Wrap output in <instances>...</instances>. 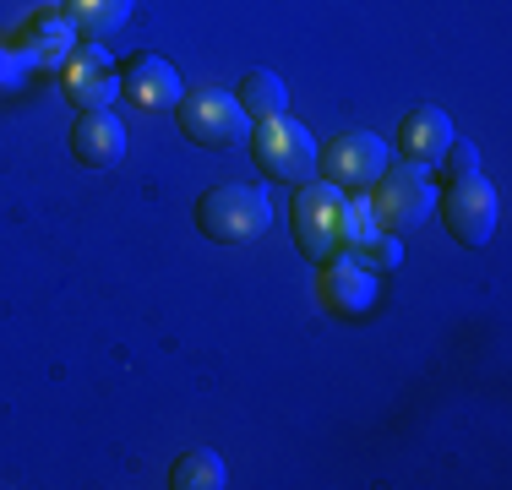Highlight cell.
Returning <instances> with one entry per match:
<instances>
[{"mask_svg": "<svg viewBox=\"0 0 512 490\" xmlns=\"http://www.w3.org/2000/svg\"><path fill=\"white\" fill-rule=\"evenodd\" d=\"M496 218H502V202H496V186L480 175V169H474V175L447 180V191H442V224H447V235H453L458 245H469V251L491 245Z\"/></svg>", "mask_w": 512, "mask_h": 490, "instance_id": "8992f818", "label": "cell"}, {"mask_svg": "<svg viewBox=\"0 0 512 490\" xmlns=\"http://www.w3.org/2000/svg\"><path fill=\"white\" fill-rule=\"evenodd\" d=\"M17 77H22V55H11V49L0 44V88H11Z\"/></svg>", "mask_w": 512, "mask_h": 490, "instance_id": "ac0fdd59", "label": "cell"}, {"mask_svg": "<svg viewBox=\"0 0 512 490\" xmlns=\"http://www.w3.org/2000/svg\"><path fill=\"white\" fill-rule=\"evenodd\" d=\"M436 169H447V180L474 175V169H480V153H474V142H458V137H453V147L442 153V164H436Z\"/></svg>", "mask_w": 512, "mask_h": 490, "instance_id": "e0dca14e", "label": "cell"}, {"mask_svg": "<svg viewBox=\"0 0 512 490\" xmlns=\"http://www.w3.org/2000/svg\"><path fill=\"white\" fill-rule=\"evenodd\" d=\"M322 305H333L338 316L371 311V305H376V273H365L360 262H349V256L327 262V273H322Z\"/></svg>", "mask_w": 512, "mask_h": 490, "instance_id": "7c38bea8", "label": "cell"}, {"mask_svg": "<svg viewBox=\"0 0 512 490\" xmlns=\"http://www.w3.org/2000/svg\"><path fill=\"white\" fill-rule=\"evenodd\" d=\"M71 22H33V60L39 66H60V60H71Z\"/></svg>", "mask_w": 512, "mask_h": 490, "instance_id": "2e32d148", "label": "cell"}, {"mask_svg": "<svg viewBox=\"0 0 512 490\" xmlns=\"http://www.w3.org/2000/svg\"><path fill=\"white\" fill-rule=\"evenodd\" d=\"M398 147H404L409 164L436 169V164H442V153L453 147V120H447V109H436V104L409 109L404 126H398Z\"/></svg>", "mask_w": 512, "mask_h": 490, "instance_id": "8fae6325", "label": "cell"}, {"mask_svg": "<svg viewBox=\"0 0 512 490\" xmlns=\"http://www.w3.org/2000/svg\"><path fill=\"white\" fill-rule=\"evenodd\" d=\"M175 115H180V137L197 147H235L251 137V115L224 88H191L175 104Z\"/></svg>", "mask_w": 512, "mask_h": 490, "instance_id": "5b68a950", "label": "cell"}, {"mask_svg": "<svg viewBox=\"0 0 512 490\" xmlns=\"http://www.w3.org/2000/svg\"><path fill=\"white\" fill-rule=\"evenodd\" d=\"M235 98H240V109L251 115V126L256 120H273V115H289V88L273 77V71H246Z\"/></svg>", "mask_w": 512, "mask_h": 490, "instance_id": "4fadbf2b", "label": "cell"}, {"mask_svg": "<svg viewBox=\"0 0 512 490\" xmlns=\"http://www.w3.org/2000/svg\"><path fill=\"white\" fill-rule=\"evenodd\" d=\"M169 485H175V490H224L229 485V469H224V458H218V452L191 447V452H180V458H175Z\"/></svg>", "mask_w": 512, "mask_h": 490, "instance_id": "5bb4252c", "label": "cell"}, {"mask_svg": "<svg viewBox=\"0 0 512 490\" xmlns=\"http://www.w3.org/2000/svg\"><path fill=\"white\" fill-rule=\"evenodd\" d=\"M273 224V202L256 186H213L197 196V229L218 245H251Z\"/></svg>", "mask_w": 512, "mask_h": 490, "instance_id": "7a4b0ae2", "label": "cell"}, {"mask_svg": "<svg viewBox=\"0 0 512 490\" xmlns=\"http://www.w3.org/2000/svg\"><path fill=\"white\" fill-rule=\"evenodd\" d=\"M131 6L137 0H66V22L77 33H88V39H104V33H115L131 17Z\"/></svg>", "mask_w": 512, "mask_h": 490, "instance_id": "9a60e30c", "label": "cell"}, {"mask_svg": "<svg viewBox=\"0 0 512 490\" xmlns=\"http://www.w3.org/2000/svg\"><path fill=\"white\" fill-rule=\"evenodd\" d=\"M371 213L382 235H414L436 213V186L420 175V164H387L371 186Z\"/></svg>", "mask_w": 512, "mask_h": 490, "instance_id": "3957f363", "label": "cell"}, {"mask_svg": "<svg viewBox=\"0 0 512 490\" xmlns=\"http://www.w3.org/2000/svg\"><path fill=\"white\" fill-rule=\"evenodd\" d=\"M120 93V77L109 71V55L99 44L88 49H71L66 60V98L77 109H109V98Z\"/></svg>", "mask_w": 512, "mask_h": 490, "instance_id": "30bf717a", "label": "cell"}, {"mask_svg": "<svg viewBox=\"0 0 512 490\" xmlns=\"http://www.w3.org/2000/svg\"><path fill=\"white\" fill-rule=\"evenodd\" d=\"M387 164H393V153H387V142L376 137V131H344V137H333L316 153V169L327 175V186H338L349 196L371 191Z\"/></svg>", "mask_w": 512, "mask_h": 490, "instance_id": "52a82bcc", "label": "cell"}, {"mask_svg": "<svg viewBox=\"0 0 512 490\" xmlns=\"http://www.w3.org/2000/svg\"><path fill=\"white\" fill-rule=\"evenodd\" d=\"M251 153H256V169L273 175L278 186H306L316 175V142L300 120L289 115H273V120H256L251 126Z\"/></svg>", "mask_w": 512, "mask_h": 490, "instance_id": "277c9868", "label": "cell"}, {"mask_svg": "<svg viewBox=\"0 0 512 490\" xmlns=\"http://www.w3.org/2000/svg\"><path fill=\"white\" fill-rule=\"evenodd\" d=\"M289 218H295V245L311 256V262H338V256H349L360 240L376 235V224H365V218L355 213V202H344V191L327 186V180L295 186Z\"/></svg>", "mask_w": 512, "mask_h": 490, "instance_id": "6da1fadb", "label": "cell"}, {"mask_svg": "<svg viewBox=\"0 0 512 490\" xmlns=\"http://www.w3.org/2000/svg\"><path fill=\"white\" fill-rule=\"evenodd\" d=\"M120 93H126L137 109L158 115V109H175L180 98H186V82H180V71L169 66V60H158V55H137V60L126 66V77H120Z\"/></svg>", "mask_w": 512, "mask_h": 490, "instance_id": "9c48e42d", "label": "cell"}, {"mask_svg": "<svg viewBox=\"0 0 512 490\" xmlns=\"http://www.w3.org/2000/svg\"><path fill=\"white\" fill-rule=\"evenodd\" d=\"M71 158L88 169H115L126 158V126H120V115H109V109H77Z\"/></svg>", "mask_w": 512, "mask_h": 490, "instance_id": "ba28073f", "label": "cell"}]
</instances>
